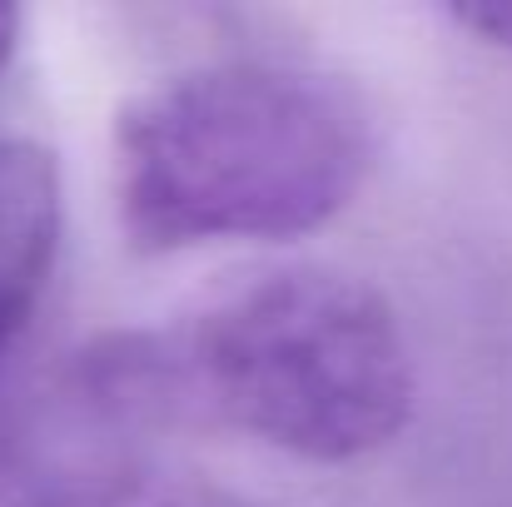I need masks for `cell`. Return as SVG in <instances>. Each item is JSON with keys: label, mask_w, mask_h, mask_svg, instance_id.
<instances>
[{"label": "cell", "mask_w": 512, "mask_h": 507, "mask_svg": "<svg viewBox=\"0 0 512 507\" xmlns=\"http://www.w3.org/2000/svg\"><path fill=\"white\" fill-rule=\"evenodd\" d=\"M20 10L15 5H0V75L10 70V55H15V45H20Z\"/></svg>", "instance_id": "8992f818"}, {"label": "cell", "mask_w": 512, "mask_h": 507, "mask_svg": "<svg viewBox=\"0 0 512 507\" xmlns=\"http://www.w3.org/2000/svg\"><path fill=\"white\" fill-rule=\"evenodd\" d=\"M378 120L343 75L289 60L194 65L115 120V204L130 249L294 239L353 204Z\"/></svg>", "instance_id": "7a4b0ae2"}, {"label": "cell", "mask_w": 512, "mask_h": 507, "mask_svg": "<svg viewBox=\"0 0 512 507\" xmlns=\"http://www.w3.org/2000/svg\"><path fill=\"white\" fill-rule=\"evenodd\" d=\"M60 249V169L30 140H0V353L30 324Z\"/></svg>", "instance_id": "3957f363"}, {"label": "cell", "mask_w": 512, "mask_h": 507, "mask_svg": "<svg viewBox=\"0 0 512 507\" xmlns=\"http://www.w3.org/2000/svg\"><path fill=\"white\" fill-rule=\"evenodd\" d=\"M453 20L468 25L473 35H483L488 45L512 50V5H463V10H453Z\"/></svg>", "instance_id": "5b68a950"}, {"label": "cell", "mask_w": 512, "mask_h": 507, "mask_svg": "<svg viewBox=\"0 0 512 507\" xmlns=\"http://www.w3.org/2000/svg\"><path fill=\"white\" fill-rule=\"evenodd\" d=\"M80 378L110 408L239 428L309 463L363 458L413 413L398 314L324 264L244 274L174 329L105 338Z\"/></svg>", "instance_id": "6da1fadb"}, {"label": "cell", "mask_w": 512, "mask_h": 507, "mask_svg": "<svg viewBox=\"0 0 512 507\" xmlns=\"http://www.w3.org/2000/svg\"><path fill=\"white\" fill-rule=\"evenodd\" d=\"M50 507H264L254 498L224 493L199 478L179 473H150V468H115V473H90L80 483H65Z\"/></svg>", "instance_id": "277c9868"}]
</instances>
